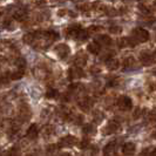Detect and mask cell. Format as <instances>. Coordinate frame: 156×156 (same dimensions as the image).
I'll list each match as a JSON object with an SVG mask.
<instances>
[{
	"mask_svg": "<svg viewBox=\"0 0 156 156\" xmlns=\"http://www.w3.org/2000/svg\"><path fill=\"white\" fill-rule=\"evenodd\" d=\"M30 117H31V108L27 105H23L19 109V119L21 120V122H26Z\"/></svg>",
	"mask_w": 156,
	"mask_h": 156,
	"instance_id": "ba28073f",
	"label": "cell"
},
{
	"mask_svg": "<svg viewBox=\"0 0 156 156\" xmlns=\"http://www.w3.org/2000/svg\"><path fill=\"white\" fill-rule=\"evenodd\" d=\"M93 116H94V121L96 123H100L102 120L105 119V114L102 113L101 110H95L93 113Z\"/></svg>",
	"mask_w": 156,
	"mask_h": 156,
	"instance_id": "484cf974",
	"label": "cell"
},
{
	"mask_svg": "<svg viewBox=\"0 0 156 156\" xmlns=\"http://www.w3.org/2000/svg\"><path fill=\"white\" fill-rule=\"evenodd\" d=\"M135 150H136V146L134 144L133 142H127L122 146V153L125 155H134L135 154Z\"/></svg>",
	"mask_w": 156,
	"mask_h": 156,
	"instance_id": "4fadbf2b",
	"label": "cell"
},
{
	"mask_svg": "<svg viewBox=\"0 0 156 156\" xmlns=\"http://www.w3.org/2000/svg\"><path fill=\"white\" fill-rule=\"evenodd\" d=\"M23 41H25L26 44H28V45H33L34 41H35V35H34V33H27V34H25V35H23Z\"/></svg>",
	"mask_w": 156,
	"mask_h": 156,
	"instance_id": "cb8c5ba5",
	"label": "cell"
},
{
	"mask_svg": "<svg viewBox=\"0 0 156 156\" xmlns=\"http://www.w3.org/2000/svg\"><path fill=\"white\" fill-rule=\"evenodd\" d=\"M149 119H150L151 121H155L156 122V108L153 109L151 112H149Z\"/></svg>",
	"mask_w": 156,
	"mask_h": 156,
	"instance_id": "836d02e7",
	"label": "cell"
},
{
	"mask_svg": "<svg viewBox=\"0 0 156 156\" xmlns=\"http://www.w3.org/2000/svg\"><path fill=\"white\" fill-rule=\"evenodd\" d=\"M139 9H140L141 13L144 14V16H149V14L151 13V9H150L149 7H147L143 2H140V4H139Z\"/></svg>",
	"mask_w": 156,
	"mask_h": 156,
	"instance_id": "4316f807",
	"label": "cell"
},
{
	"mask_svg": "<svg viewBox=\"0 0 156 156\" xmlns=\"http://www.w3.org/2000/svg\"><path fill=\"white\" fill-rule=\"evenodd\" d=\"M123 66H125L123 70L134 69V68H136V60L134 59L133 56H129V58H127V59L125 60Z\"/></svg>",
	"mask_w": 156,
	"mask_h": 156,
	"instance_id": "ac0fdd59",
	"label": "cell"
},
{
	"mask_svg": "<svg viewBox=\"0 0 156 156\" xmlns=\"http://www.w3.org/2000/svg\"><path fill=\"white\" fill-rule=\"evenodd\" d=\"M76 137L75 136H73V135H67V136H65L62 137L61 140L59 141V144H58V147H62V148H68V147H73V146H75L76 144Z\"/></svg>",
	"mask_w": 156,
	"mask_h": 156,
	"instance_id": "5b68a950",
	"label": "cell"
},
{
	"mask_svg": "<svg viewBox=\"0 0 156 156\" xmlns=\"http://www.w3.org/2000/svg\"><path fill=\"white\" fill-rule=\"evenodd\" d=\"M34 75H35V78L40 79V80H45V79L48 76V70H47L45 67L38 66V67H35V69H34Z\"/></svg>",
	"mask_w": 156,
	"mask_h": 156,
	"instance_id": "5bb4252c",
	"label": "cell"
},
{
	"mask_svg": "<svg viewBox=\"0 0 156 156\" xmlns=\"http://www.w3.org/2000/svg\"><path fill=\"white\" fill-rule=\"evenodd\" d=\"M56 95H58V90H56V89H54V88L47 89V92H46L47 99H54V98H56Z\"/></svg>",
	"mask_w": 156,
	"mask_h": 156,
	"instance_id": "83f0119b",
	"label": "cell"
},
{
	"mask_svg": "<svg viewBox=\"0 0 156 156\" xmlns=\"http://www.w3.org/2000/svg\"><path fill=\"white\" fill-rule=\"evenodd\" d=\"M105 156H107V155H105ZM108 156H109V155H108Z\"/></svg>",
	"mask_w": 156,
	"mask_h": 156,
	"instance_id": "b9f144b4",
	"label": "cell"
},
{
	"mask_svg": "<svg viewBox=\"0 0 156 156\" xmlns=\"http://www.w3.org/2000/svg\"><path fill=\"white\" fill-rule=\"evenodd\" d=\"M80 30H81V26H80V25H72V26H69V27L67 28L66 35H67L68 38H72V39H76L78 33L80 32Z\"/></svg>",
	"mask_w": 156,
	"mask_h": 156,
	"instance_id": "30bf717a",
	"label": "cell"
},
{
	"mask_svg": "<svg viewBox=\"0 0 156 156\" xmlns=\"http://www.w3.org/2000/svg\"><path fill=\"white\" fill-rule=\"evenodd\" d=\"M116 105L119 108H121V109L123 110H130L133 108V101H132V99L129 96H126V95H122V96H120L117 99Z\"/></svg>",
	"mask_w": 156,
	"mask_h": 156,
	"instance_id": "3957f363",
	"label": "cell"
},
{
	"mask_svg": "<svg viewBox=\"0 0 156 156\" xmlns=\"http://www.w3.org/2000/svg\"><path fill=\"white\" fill-rule=\"evenodd\" d=\"M0 156H4V155H2V154H1V153H0Z\"/></svg>",
	"mask_w": 156,
	"mask_h": 156,
	"instance_id": "60d3db41",
	"label": "cell"
},
{
	"mask_svg": "<svg viewBox=\"0 0 156 156\" xmlns=\"http://www.w3.org/2000/svg\"><path fill=\"white\" fill-rule=\"evenodd\" d=\"M11 47V44L9 41H6V40H0V51H5Z\"/></svg>",
	"mask_w": 156,
	"mask_h": 156,
	"instance_id": "4dcf8cb0",
	"label": "cell"
},
{
	"mask_svg": "<svg viewBox=\"0 0 156 156\" xmlns=\"http://www.w3.org/2000/svg\"><path fill=\"white\" fill-rule=\"evenodd\" d=\"M14 18L18 21H23L27 18V9L26 8H16V13H14Z\"/></svg>",
	"mask_w": 156,
	"mask_h": 156,
	"instance_id": "e0dca14e",
	"label": "cell"
},
{
	"mask_svg": "<svg viewBox=\"0 0 156 156\" xmlns=\"http://www.w3.org/2000/svg\"><path fill=\"white\" fill-rule=\"evenodd\" d=\"M41 133H42V135H44L45 137H47V136H51L52 134L54 133V128H53L52 126L47 125V126H45V127L42 128V130H41Z\"/></svg>",
	"mask_w": 156,
	"mask_h": 156,
	"instance_id": "d4e9b609",
	"label": "cell"
},
{
	"mask_svg": "<svg viewBox=\"0 0 156 156\" xmlns=\"http://www.w3.org/2000/svg\"><path fill=\"white\" fill-rule=\"evenodd\" d=\"M120 128H121L120 123L117 121H115V120H112V121H109L107 125L105 126V128L102 129V134L103 135H112V134L119 132Z\"/></svg>",
	"mask_w": 156,
	"mask_h": 156,
	"instance_id": "7a4b0ae2",
	"label": "cell"
},
{
	"mask_svg": "<svg viewBox=\"0 0 156 156\" xmlns=\"http://www.w3.org/2000/svg\"><path fill=\"white\" fill-rule=\"evenodd\" d=\"M93 105H94V102L90 98H83V99H81V100L79 101V107L82 110H86V112L90 109V108L93 107Z\"/></svg>",
	"mask_w": 156,
	"mask_h": 156,
	"instance_id": "7c38bea8",
	"label": "cell"
},
{
	"mask_svg": "<svg viewBox=\"0 0 156 156\" xmlns=\"http://www.w3.org/2000/svg\"><path fill=\"white\" fill-rule=\"evenodd\" d=\"M54 52L59 59H66L70 54V48L66 44H59L58 46H55Z\"/></svg>",
	"mask_w": 156,
	"mask_h": 156,
	"instance_id": "277c9868",
	"label": "cell"
},
{
	"mask_svg": "<svg viewBox=\"0 0 156 156\" xmlns=\"http://www.w3.org/2000/svg\"><path fill=\"white\" fill-rule=\"evenodd\" d=\"M115 148H116V142H115V141H112V142H109L108 144L105 146L103 153H105L106 155H109V154H112V153L115 150Z\"/></svg>",
	"mask_w": 156,
	"mask_h": 156,
	"instance_id": "ffe728a7",
	"label": "cell"
},
{
	"mask_svg": "<svg viewBox=\"0 0 156 156\" xmlns=\"http://www.w3.org/2000/svg\"><path fill=\"white\" fill-rule=\"evenodd\" d=\"M86 62H87V55H85L82 52L78 53L76 56H75V59H74V63H75V66L81 68L83 65H86Z\"/></svg>",
	"mask_w": 156,
	"mask_h": 156,
	"instance_id": "2e32d148",
	"label": "cell"
},
{
	"mask_svg": "<svg viewBox=\"0 0 156 156\" xmlns=\"http://www.w3.org/2000/svg\"><path fill=\"white\" fill-rule=\"evenodd\" d=\"M153 136H154V137H156V133H154V135H153Z\"/></svg>",
	"mask_w": 156,
	"mask_h": 156,
	"instance_id": "ab89813d",
	"label": "cell"
},
{
	"mask_svg": "<svg viewBox=\"0 0 156 156\" xmlns=\"http://www.w3.org/2000/svg\"><path fill=\"white\" fill-rule=\"evenodd\" d=\"M61 156H72L69 154V153H63V154H61Z\"/></svg>",
	"mask_w": 156,
	"mask_h": 156,
	"instance_id": "f35d334b",
	"label": "cell"
},
{
	"mask_svg": "<svg viewBox=\"0 0 156 156\" xmlns=\"http://www.w3.org/2000/svg\"><path fill=\"white\" fill-rule=\"evenodd\" d=\"M140 60L144 66H151L155 63V58L149 53H146V52H142L140 54Z\"/></svg>",
	"mask_w": 156,
	"mask_h": 156,
	"instance_id": "9c48e42d",
	"label": "cell"
},
{
	"mask_svg": "<svg viewBox=\"0 0 156 156\" xmlns=\"http://www.w3.org/2000/svg\"><path fill=\"white\" fill-rule=\"evenodd\" d=\"M101 31V27L100 26H89V28H88V31L87 32H89V33H98V32H100Z\"/></svg>",
	"mask_w": 156,
	"mask_h": 156,
	"instance_id": "1f68e13d",
	"label": "cell"
},
{
	"mask_svg": "<svg viewBox=\"0 0 156 156\" xmlns=\"http://www.w3.org/2000/svg\"><path fill=\"white\" fill-rule=\"evenodd\" d=\"M106 66L109 70H116L119 67H120V61L117 59H109L106 61Z\"/></svg>",
	"mask_w": 156,
	"mask_h": 156,
	"instance_id": "d6986e66",
	"label": "cell"
},
{
	"mask_svg": "<svg viewBox=\"0 0 156 156\" xmlns=\"http://www.w3.org/2000/svg\"><path fill=\"white\" fill-rule=\"evenodd\" d=\"M136 41L132 38H121L119 41V47L120 48H125V47H135Z\"/></svg>",
	"mask_w": 156,
	"mask_h": 156,
	"instance_id": "9a60e30c",
	"label": "cell"
},
{
	"mask_svg": "<svg viewBox=\"0 0 156 156\" xmlns=\"http://www.w3.org/2000/svg\"><path fill=\"white\" fill-rule=\"evenodd\" d=\"M65 14H66V11H63V9H61V11H59V12H58V16H65Z\"/></svg>",
	"mask_w": 156,
	"mask_h": 156,
	"instance_id": "74e56055",
	"label": "cell"
},
{
	"mask_svg": "<svg viewBox=\"0 0 156 156\" xmlns=\"http://www.w3.org/2000/svg\"><path fill=\"white\" fill-rule=\"evenodd\" d=\"M88 38V32L86 30H80V32L78 33V37H76V39L80 40V41H83V40H86Z\"/></svg>",
	"mask_w": 156,
	"mask_h": 156,
	"instance_id": "f1b7e54d",
	"label": "cell"
},
{
	"mask_svg": "<svg viewBox=\"0 0 156 156\" xmlns=\"http://www.w3.org/2000/svg\"><path fill=\"white\" fill-rule=\"evenodd\" d=\"M58 148V146H56V144H52V146H48V147H47V151H48V153H54L55 151V149Z\"/></svg>",
	"mask_w": 156,
	"mask_h": 156,
	"instance_id": "d590c367",
	"label": "cell"
},
{
	"mask_svg": "<svg viewBox=\"0 0 156 156\" xmlns=\"http://www.w3.org/2000/svg\"><path fill=\"white\" fill-rule=\"evenodd\" d=\"M83 76H85V73H83L82 68H80V67L73 66L72 68L68 69V78L70 80H76V79L83 78Z\"/></svg>",
	"mask_w": 156,
	"mask_h": 156,
	"instance_id": "8992f818",
	"label": "cell"
},
{
	"mask_svg": "<svg viewBox=\"0 0 156 156\" xmlns=\"http://www.w3.org/2000/svg\"><path fill=\"white\" fill-rule=\"evenodd\" d=\"M16 63V66L19 67V69H23V68H25V66H26V61H25L23 58H18Z\"/></svg>",
	"mask_w": 156,
	"mask_h": 156,
	"instance_id": "f546056e",
	"label": "cell"
},
{
	"mask_svg": "<svg viewBox=\"0 0 156 156\" xmlns=\"http://www.w3.org/2000/svg\"><path fill=\"white\" fill-rule=\"evenodd\" d=\"M122 31V28L121 27H119V26H112L109 28V32L110 33H113V34H117V33H121Z\"/></svg>",
	"mask_w": 156,
	"mask_h": 156,
	"instance_id": "d6a6232c",
	"label": "cell"
},
{
	"mask_svg": "<svg viewBox=\"0 0 156 156\" xmlns=\"http://www.w3.org/2000/svg\"><path fill=\"white\" fill-rule=\"evenodd\" d=\"M4 63H5V59L2 56H0V68L4 66Z\"/></svg>",
	"mask_w": 156,
	"mask_h": 156,
	"instance_id": "8d00e7d4",
	"label": "cell"
},
{
	"mask_svg": "<svg viewBox=\"0 0 156 156\" xmlns=\"http://www.w3.org/2000/svg\"><path fill=\"white\" fill-rule=\"evenodd\" d=\"M82 130H83V134H86V135H94V134L96 133V128L92 123L85 125L83 128H82Z\"/></svg>",
	"mask_w": 156,
	"mask_h": 156,
	"instance_id": "44dd1931",
	"label": "cell"
},
{
	"mask_svg": "<svg viewBox=\"0 0 156 156\" xmlns=\"http://www.w3.org/2000/svg\"><path fill=\"white\" fill-rule=\"evenodd\" d=\"M87 49H88V52L89 53H92V54H99L100 53V46H98L95 42H92V44H89L88 46H87Z\"/></svg>",
	"mask_w": 156,
	"mask_h": 156,
	"instance_id": "7402d4cb",
	"label": "cell"
},
{
	"mask_svg": "<svg viewBox=\"0 0 156 156\" xmlns=\"http://www.w3.org/2000/svg\"><path fill=\"white\" fill-rule=\"evenodd\" d=\"M23 76V70L18 69V70H16V72H13V73H11L8 78L11 79V80H20Z\"/></svg>",
	"mask_w": 156,
	"mask_h": 156,
	"instance_id": "603a6c76",
	"label": "cell"
},
{
	"mask_svg": "<svg viewBox=\"0 0 156 156\" xmlns=\"http://www.w3.org/2000/svg\"><path fill=\"white\" fill-rule=\"evenodd\" d=\"M88 144H89V141L88 140H83L81 143H80V148L81 149H86L88 147Z\"/></svg>",
	"mask_w": 156,
	"mask_h": 156,
	"instance_id": "e575fe53",
	"label": "cell"
},
{
	"mask_svg": "<svg viewBox=\"0 0 156 156\" xmlns=\"http://www.w3.org/2000/svg\"><path fill=\"white\" fill-rule=\"evenodd\" d=\"M94 42L98 46H109L113 41H112V38L108 37V35H106V34H99V35L95 37Z\"/></svg>",
	"mask_w": 156,
	"mask_h": 156,
	"instance_id": "52a82bcc",
	"label": "cell"
},
{
	"mask_svg": "<svg viewBox=\"0 0 156 156\" xmlns=\"http://www.w3.org/2000/svg\"><path fill=\"white\" fill-rule=\"evenodd\" d=\"M38 135H39L38 126L35 125V123H33V125L30 126V128L27 129L26 136H27V139H30V140H35V139L38 137Z\"/></svg>",
	"mask_w": 156,
	"mask_h": 156,
	"instance_id": "8fae6325",
	"label": "cell"
},
{
	"mask_svg": "<svg viewBox=\"0 0 156 156\" xmlns=\"http://www.w3.org/2000/svg\"><path fill=\"white\" fill-rule=\"evenodd\" d=\"M133 40H135L136 42H146L148 41L150 35H149V32L144 28H134L132 31V37Z\"/></svg>",
	"mask_w": 156,
	"mask_h": 156,
	"instance_id": "6da1fadb",
	"label": "cell"
}]
</instances>
